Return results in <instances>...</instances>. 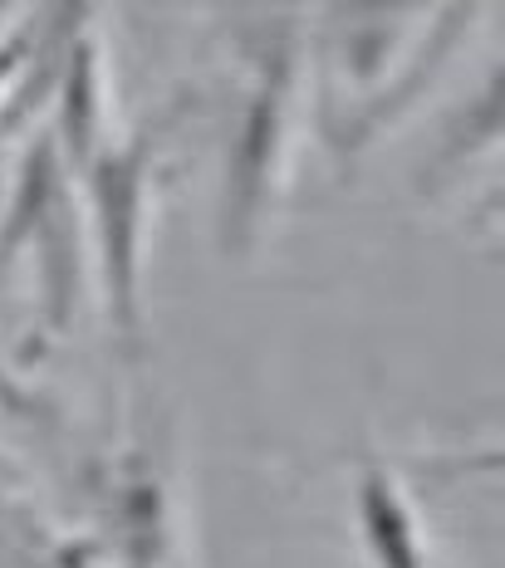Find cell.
Listing matches in <instances>:
<instances>
[{
	"label": "cell",
	"mask_w": 505,
	"mask_h": 568,
	"mask_svg": "<svg viewBox=\"0 0 505 568\" xmlns=\"http://www.w3.org/2000/svg\"><path fill=\"white\" fill-rule=\"evenodd\" d=\"M481 10H329L310 20V89L334 162H358L422 103Z\"/></svg>",
	"instance_id": "obj_1"
},
{
	"label": "cell",
	"mask_w": 505,
	"mask_h": 568,
	"mask_svg": "<svg viewBox=\"0 0 505 568\" xmlns=\"http://www.w3.org/2000/svg\"><path fill=\"white\" fill-rule=\"evenodd\" d=\"M236 109L226 123L216 182V245L245 260L265 245L310 113V16H236Z\"/></svg>",
	"instance_id": "obj_2"
},
{
	"label": "cell",
	"mask_w": 505,
	"mask_h": 568,
	"mask_svg": "<svg viewBox=\"0 0 505 568\" xmlns=\"http://www.w3.org/2000/svg\"><path fill=\"white\" fill-rule=\"evenodd\" d=\"M162 133H168V118L133 128V133H109L84 162L69 168L79 196V231H84L109 328L123 358L143 353V251Z\"/></svg>",
	"instance_id": "obj_3"
},
{
	"label": "cell",
	"mask_w": 505,
	"mask_h": 568,
	"mask_svg": "<svg viewBox=\"0 0 505 568\" xmlns=\"http://www.w3.org/2000/svg\"><path fill=\"white\" fill-rule=\"evenodd\" d=\"M354 519L368 568H437L413 490L378 452H358L354 460Z\"/></svg>",
	"instance_id": "obj_4"
},
{
	"label": "cell",
	"mask_w": 505,
	"mask_h": 568,
	"mask_svg": "<svg viewBox=\"0 0 505 568\" xmlns=\"http://www.w3.org/2000/svg\"><path fill=\"white\" fill-rule=\"evenodd\" d=\"M44 20H50V16H30V10L0 20V103L10 99V89H16L20 79H26V69L34 59V40H40Z\"/></svg>",
	"instance_id": "obj_5"
},
{
	"label": "cell",
	"mask_w": 505,
	"mask_h": 568,
	"mask_svg": "<svg viewBox=\"0 0 505 568\" xmlns=\"http://www.w3.org/2000/svg\"><path fill=\"white\" fill-rule=\"evenodd\" d=\"M0 20H6V10H0Z\"/></svg>",
	"instance_id": "obj_6"
}]
</instances>
